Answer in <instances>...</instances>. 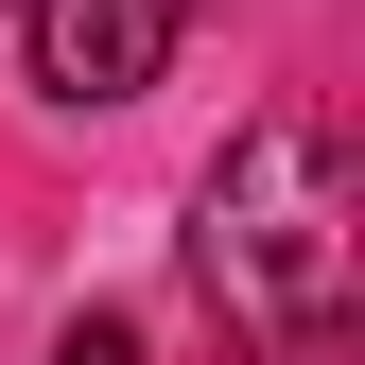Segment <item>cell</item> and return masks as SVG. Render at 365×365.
Listing matches in <instances>:
<instances>
[{"instance_id": "obj_2", "label": "cell", "mask_w": 365, "mask_h": 365, "mask_svg": "<svg viewBox=\"0 0 365 365\" xmlns=\"http://www.w3.org/2000/svg\"><path fill=\"white\" fill-rule=\"evenodd\" d=\"M35 18V105H140L174 70V35H192V0H18Z\"/></svg>"}, {"instance_id": "obj_3", "label": "cell", "mask_w": 365, "mask_h": 365, "mask_svg": "<svg viewBox=\"0 0 365 365\" xmlns=\"http://www.w3.org/2000/svg\"><path fill=\"white\" fill-rule=\"evenodd\" d=\"M53 365H122V331H105V313H87V331H70V348H53Z\"/></svg>"}, {"instance_id": "obj_1", "label": "cell", "mask_w": 365, "mask_h": 365, "mask_svg": "<svg viewBox=\"0 0 365 365\" xmlns=\"http://www.w3.org/2000/svg\"><path fill=\"white\" fill-rule=\"evenodd\" d=\"M192 296L226 313V348H261V365H331L348 348L365 192H348V140L313 105H261L244 140L209 157V192H192Z\"/></svg>"}]
</instances>
